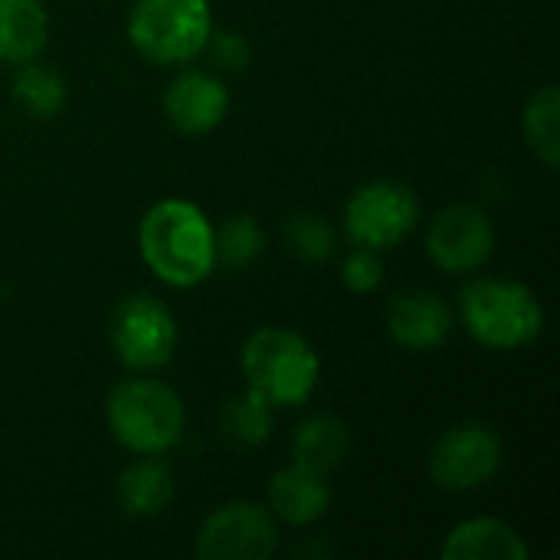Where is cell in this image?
<instances>
[{
    "label": "cell",
    "mask_w": 560,
    "mask_h": 560,
    "mask_svg": "<svg viewBox=\"0 0 560 560\" xmlns=\"http://www.w3.org/2000/svg\"><path fill=\"white\" fill-rule=\"evenodd\" d=\"M138 249L144 266L174 289L200 285L217 269L213 223L197 203L180 197L158 200L144 213L138 226Z\"/></svg>",
    "instance_id": "obj_1"
},
{
    "label": "cell",
    "mask_w": 560,
    "mask_h": 560,
    "mask_svg": "<svg viewBox=\"0 0 560 560\" xmlns=\"http://www.w3.org/2000/svg\"><path fill=\"white\" fill-rule=\"evenodd\" d=\"M240 368L246 387L259 394L272 410L308 404L322 377L318 351L299 331L276 325L259 328L246 338Z\"/></svg>",
    "instance_id": "obj_2"
},
{
    "label": "cell",
    "mask_w": 560,
    "mask_h": 560,
    "mask_svg": "<svg viewBox=\"0 0 560 560\" xmlns=\"http://www.w3.org/2000/svg\"><path fill=\"white\" fill-rule=\"evenodd\" d=\"M459 318L466 331L492 351H518L545 328V308L538 295L525 282L502 276L466 282L459 292Z\"/></svg>",
    "instance_id": "obj_3"
},
{
    "label": "cell",
    "mask_w": 560,
    "mask_h": 560,
    "mask_svg": "<svg viewBox=\"0 0 560 560\" xmlns=\"http://www.w3.org/2000/svg\"><path fill=\"white\" fill-rule=\"evenodd\" d=\"M105 420L128 453L161 456L184 433V400L164 381L128 377L108 394Z\"/></svg>",
    "instance_id": "obj_4"
},
{
    "label": "cell",
    "mask_w": 560,
    "mask_h": 560,
    "mask_svg": "<svg viewBox=\"0 0 560 560\" xmlns=\"http://www.w3.org/2000/svg\"><path fill=\"white\" fill-rule=\"evenodd\" d=\"M210 30V0H135L128 13V39L154 66L200 56Z\"/></svg>",
    "instance_id": "obj_5"
},
{
    "label": "cell",
    "mask_w": 560,
    "mask_h": 560,
    "mask_svg": "<svg viewBox=\"0 0 560 560\" xmlns=\"http://www.w3.org/2000/svg\"><path fill=\"white\" fill-rule=\"evenodd\" d=\"M108 341L115 358L128 371H158L174 358L177 322L174 312L151 292L121 299L108 322Z\"/></svg>",
    "instance_id": "obj_6"
},
{
    "label": "cell",
    "mask_w": 560,
    "mask_h": 560,
    "mask_svg": "<svg viewBox=\"0 0 560 560\" xmlns=\"http://www.w3.org/2000/svg\"><path fill=\"white\" fill-rule=\"evenodd\" d=\"M420 220V197L400 180H368L345 203L348 236L374 253L404 243Z\"/></svg>",
    "instance_id": "obj_7"
},
{
    "label": "cell",
    "mask_w": 560,
    "mask_h": 560,
    "mask_svg": "<svg viewBox=\"0 0 560 560\" xmlns=\"http://www.w3.org/2000/svg\"><path fill=\"white\" fill-rule=\"evenodd\" d=\"M505 450L492 427L456 423L430 450V479L446 492H472L492 482L502 469Z\"/></svg>",
    "instance_id": "obj_8"
},
{
    "label": "cell",
    "mask_w": 560,
    "mask_h": 560,
    "mask_svg": "<svg viewBox=\"0 0 560 560\" xmlns=\"http://www.w3.org/2000/svg\"><path fill=\"white\" fill-rule=\"evenodd\" d=\"M276 548V515L259 502H230L210 512L197 532V555L203 560H266Z\"/></svg>",
    "instance_id": "obj_9"
},
{
    "label": "cell",
    "mask_w": 560,
    "mask_h": 560,
    "mask_svg": "<svg viewBox=\"0 0 560 560\" xmlns=\"http://www.w3.org/2000/svg\"><path fill=\"white\" fill-rule=\"evenodd\" d=\"M427 253L436 269L450 276L476 272L495 253V226L486 210L472 203H453L433 217L427 230Z\"/></svg>",
    "instance_id": "obj_10"
},
{
    "label": "cell",
    "mask_w": 560,
    "mask_h": 560,
    "mask_svg": "<svg viewBox=\"0 0 560 560\" xmlns=\"http://www.w3.org/2000/svg\"><path fill=\"white\" fill-rule=\"evenodd\" d=\"M387 331L407 351H436L453 331V308L430 289H400L387 305Z\"/></svg>",
    "instance_id": "obj_11"
},
{
    "label": "cell",
    "mask_w": 560,
    "mask_h": 560,
    "mask_svg": "<svg viewBox=\"0 0 560 560\" xmlns=\"http://www.w3.org/2000/svg\"><path fill=\"white\" fill-rule=\"evenodd\" d=\"M164 112L180 135H210L230 112V92L223 79L184 69L164 92Z\"/></svg>",
    "instance_id": "obj_12"
},
{
    "label": "cell",
    "mask_w": 560,
    "mask_h": 560,
    "mask_svg": "<svg viewBox=\"0 0 560 560\" xmlns=\"http://www.w3.org/2000/svg\"><path fill=\"white\" fill-rule=\"evenodd\" d=\"M331 505V489L325 482V476L302 469V466H285L272 476L269 482V512L285 522V525H315L318 518H325Z\"/></svg>",
    "instance_id": "obj_13"
},
{
    "label": "cell",
    "mask_w": 560,
    "mask_h": 560,
    "mask_svg": "<svg viewBox=\"0 0 560 560\" xmlns=\"http://www.w3.org/2000/svg\"><path fill=\"white\" fill-rule=\"evenodd\" d=\"M443 560H525L528 558V545L522 541V535L499 518H469L463 525H456L443 548Z\"/></svg>",
    "instance_id": "obj_14"
},
{
    "label": "cell",
    "mask_w": 560,
    "mask_h": 560,
    "mask_svg": "<svg viewBox=\"0 0 560 560\" xmlns=\"http://www.w3.org/2000/svg\"><path fill=\"white\" fill-rule=\"evenodd\" d=\"M348 453H351V430L345 420H338L331 413L308 417L292 433V463L302 469H312L325 479L345 466Z\"/></svg>",
    "instance_id": "obj_15"
},
{
    "label": "cell",
    "mask_w": 560,
    "mask_h": 560,
    "mask_svg": "<svg viewBox=\"0 0 560 560\" xmlns=\"http://www.w3.org/2000/svg\"><path fill=\"white\" fill-rule=\"evenodd\" d=\"M115 499L125 515L131 518H154L174 502V472L164 466L158 456H138L118 482H115Z\"/></svg>",
    "instance_id": "obj_16"
},
{
    "label": "cell",
    "mask_w": 560,
    "mask_h": 560,
    "mask_svg": "<svg viewBox=\"0 0 560 560\" xmlns=\"http://www.w3.org/2000/svg\"><path fill=\"white\" fill-rule=\"evenodd\" d=\"M49 39L43 0H0V62L20 66L36 59Z\"/></svg>",
    "instance_id": "obj_17"
},
{
    "label": "cell",
    "mask_w": 560,
    "mask_h": 560,
    "mask_svg": "<svg viewBox=\"0 0 560 560\" xmlns=\"http://www.w3.org/2000/svg\"><path fill=\"white\" fill-rule=\"evenodd\" d=\"M522 131L528 148L548 171L560 164V92L558 85H541L522 112Z\"/></svg>",
    "instance_id": "obj_18"
},
{
    "label": "cell",
    "mask_w": 560,
    "mask_h": 560,
    "mask_svg": "<svg viewBox=\"0 0 560 560\" xmlns=\"http://www.w3.org/2000/svg\"><path fill=\"white\" fill-rule=\"evenodd\" d=\"M220 433L236 450H256L272 433V407L246 387L220 410Z\"/></svg>",
    "instance_id": "obj_19"
},
{
    "label": "cell",
    "mask_w": 560,
    "mask_h": 560,
    "mask_svg": "<svg viewBox=\"0 0 560 560\" xmlns=\"http://www.w3.org/2000/svg\"><path fill=\"white\" fill-rule=\"evenodd\" d=\"M13 98L33 118H52L66 105V82L49 66L30 59V62H20V69L13 75Z\"/></svg>",
    "instance_id": "obj_20"
},
{
    "label": "cell",
    "mask_w": 560,
    "mask_h": 560,
    "mask_svg": "<svg viewBox=\"0 0 560 560\" xmlns=\"http://www.w3.org/2000/svg\"><path fill=\"white\" fill-rule=\"evenodd\" d=\"M266 246V233L253 217H226L220 223V230L213 226V249H217V262H223L226 269H246L259 259Z\"/></svg>",
    "instance_id": "obj_21"
},
{
    "label": "cell",
    "mask_w": 560,
    "mask_h": 560,
    "mask_svg": "<svg viewBox=\"0 0 560 560\" xmlns=\"http://www.w3.org/2000/svg\"><path fill=\"white\" fill-rule=\"evenodd\" d=\"M282 243L285 249L302 259V262H322L328 256H335V246H338V233L335 226L312 213V210H302V213H292L282 226Z\"/></svg>",
    "instance_id": "obj_22"
},
{
    "label": "cell",
    "mask_w": 560,
    "mask_h": 560,
    "mask_svg": "<svg viewBox=\"0 0 560 560\" xmlns=\"http://www.w3.org/2000/svg\"><path fill=\"white\" fill-rule=\"evenodd\" d=\"M341 282H345V289H351V292H358V295L374 292V289L384 282L381 253L364 249V246L351 249V253L345 256V262H341Z\"/></svg>",
    "instance_id": "obj_23"
},
{
    "label": "cell",
    "mask_w": 560,
    "mask_h": 560,
    "mask_svg": "<svg viewBox=\"0 0 560 560\" xmlns=\"http://www.w3.org/2000/svg\"><path fill=\"white\" fill-rule=\"evenodd\" d=\"M200 52H207L213 69H220V72H240L249 66V43L233 30H210Z\"/></svg>",
    "instance_id": "obj_24"
}]
</instances>
